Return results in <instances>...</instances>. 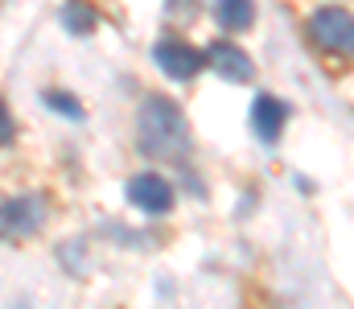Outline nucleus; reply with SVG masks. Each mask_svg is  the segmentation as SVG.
<instances>
[{
    "mask_svg": "<svg viewBox=\"0 0 354 309\" xmlns=\"http://www.w3.org/2000/svg\"><path fill=\"white\" fill-rule=\"evenodd\" d=\"M12 140V115H8V107L0 103V149Z\"/></svg>",
    "mask_w": 354,
    "mask_h": 309,
    "instance_id": "9b49d317",
    "label": "nucleus"
},
{
    "mask_svg": "<svg viewBox=\"0 0 354 309\" xmlns=\"http://www.w3.org/2000/svg\"><path fill=\"white\" fill-rule=\"evenodd\" d=\"M46 103H50L54 111L71 115V120H79V115H83V107H79V100H75V95H66V91H50V95H46Z\"/></svg>",
    "mask_w": 354,
    "mask_h": 309,
    "instance_id": "9d476101",
    "label": "nucleus"
},
{
    "mask_svg": "<svg viewBox=\"0 0 354 309\" xmlns=\"http://www.w3.org/2000/svg\"><path fill=\"white\" fill-rule=\"evenodd\" d=\"M62 21H66V29L87 33L91 25H95V12H91V8H83V4H66V8H62Z\"/></svg>",
    "mask_w": 354,
    "mask_h": 309,
    "instance_id": "1a4fd4ad",
    "label": "nucleus"
},
{
    "mask_svg": "<svg viewBox=\"0 0 354 309\" xmlns=\"http://www.w3.org/2000/svg\"><path fill=\"white\" fill-rule=\"evenodd\" d=\"M214 17H218V25L223 29H248L252 21H256V4L252 0H214Z\"/></svg>",
    "mask_w": 354,
    "mask_h": 309,
    "instance_id": "6e6552de",
    "label": "nucleus"
},
{
    "mask_svg": "<svg viewBox=\"0 0 354 309\" xmlns=\"http://www.w3.org/2000/svg\"><path fill=\"white\" fill-rule=\"evenodd\" d=\"M128 203L145 214H169L174 210V186L161 174H136L128 182Z\"/></svg>",
    "mask_w": 354,
    "mask_h": 309,
    "instance_id": "20e7f679",
    "label": "nucleus"
},
{
    "mask_svg": "<svg viewBox=\"0 0 354 309\" xmlns=\"http://www.w3.org/2000/svg\"><path fill=\"white\" fill-rule=\"evenodd\" d=\"M157 66H161L169 79H194V75L202 71V54L189 50V46L177 41V37H165V41L157 46Z\"/></svg>",
    "mask_w": 354,
    "mask_h": 309,
    "instance_id": "39448f33",
    "label": "nucleus"
},
{
    "mask_svg": "<svg viewBox=\"0 0 354 309\" xmlns=\"http://www.w3.org/2000/svg\"><path fill=\"white\" fill-rule=\"evenodd\" d=\"M46 223V198L41 194H21L0 203V239H25L33 231H41Z\"/></svg>",
    "mask_w": 354,
    "mask_h": 309,
    "instance_id": "f03ea898",
    "label": "nucleus"
},
{
    "mask_svg": "<svg viewBox=\"0 0 354 309\" xmlns=\"http://www.w3.org/2000/svg\"><path fill=\"white\" fill-rule=\"evenodd\" d=\"M136 140L149 157H181L189 149V128H185V115L174 100H145L140 115H136Z\"/></svg>",
    "mask_w": 354,
    "mask_h": 309,
    "instance_id": "f257e3e1",
    "label": "nucleus"
},
{
    "mask_svg": "<svg viewBox=\"0 0 354 309\" xmlns=\"http://www.w3.org/2000/svg\"><path fill=\"white\" fill-rule=\"evenodd\" d=\"M252 128H256V136L264 144H272L280 136V128H284V103L276 100V95H260V100L252 103Z\"/></svg>",
    "mask_w": 354,
    "mask_h": 309,
    "instance_id": "0eeeda50",
    "label": "nucleus"
},
{
    "mask_svg": "<svg viewBox=\"0 0 354 309\" xmlns=\"http://www.w3.org/2000/svg\"><path fill=\"white\" fill-rule=\"evenodd\" d=\"M313 37L334 50V54H354V17L346 8H322L313 12Z\"/></svg>",
    "mask_w": 354,
    "mask_h": 309,
    "instance_id": "7ed1b4c3",
    "label": "nucleus"
},
{
    "mask_svg": "<svg viewBox=\"0 0 354 309\" xmlns=\"http://www.w3.org/2000/svg\"><path fill=\"white\" fill-rule=\"evenodd\" d=\"M210 66L223 75V79H231V83H248L252 75H256V66H252V58L239 50V46H231V41H214L210 46Z\"/></svg>",
    "mask_w": 354,
    "mask_h": 309,
    "instance_id": "423d86ee",
    "label": "nucleus"
}]
</instances>
